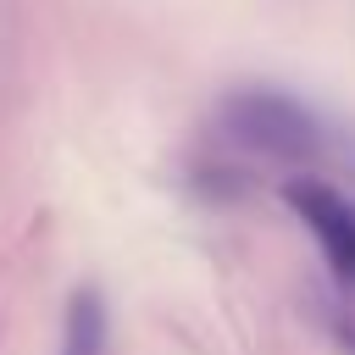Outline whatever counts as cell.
<instances>
[{
  "instance_id": "obj_1",
  "label": "cell",
  "mask_w": 355,
  "mask_h": 355,
  "mask_svg": "<svg viewBox=\"0 0 355 355\" xmlns=\"http://www.w3.org/2000/svg\"><path fill=\"white\" fill-rule=\"evenodd\" d=\"M216 128L233 150L283 161V166H316V161L338 155V128L311 100H300L294 89H277V83L227 89L216 100Z\"/></svg>"
},
{
  "instance_id": "obj_2",
  "label": "cell",
  "mask_w": 355,
  "mask_h": 355,
  "mask_svg": "<svg viewBox=\"0 0 355 355\" xmlns=\"http://www.w3.org/2000/svg\"><path fill=\"white\" fill-rule=\"evenodd\" d=\"M283 200H288V211L311 227V239L322 244V261H327V272L344 283V288H355V200L349 194H338L333 183H322V178H288L283 183Z\"/></svg>"
},
{
  "instance_id": "obj_4",
  "label": "cell",
  "mask_w": 355,
  "mask_h": 355,
  "mask_svg": "<svg viewBox=\"0 0 355 355\" xmlns=\"http://www.w3.org/2000/svg\"><path fill=\"white\" fill-rule=\"evenodd\" d=\"M338 333H344V338H349V344H355V322H338Z\"/></svg>"
},
{
  "instance_id": "obj_3",
  "label": "cell",
  "mask_w": 355,
  "mask_h": 355,
  "mask_svg": "<svg viewBox=\"0 0 355 355\" xmlns=\"http://www.w3.org/2000/svg\"><path fill=\"white\" fill-rule=\"evenodd\" d=\"M61 355H111V311L94 283H78L61 311Z\"/></svg>"
}]
</instances>
